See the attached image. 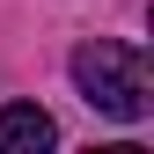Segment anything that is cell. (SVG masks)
I'll list each match as a JSON object with an SVG mask.
<instances>
[{
    "label": "cell",
    "instance_id": "6da1fadb",
    "mask_svg": "<svg viewBox=\"0 0 154 154\" xmlns=\"http://www.w3.org/2000/svg\"><path fill=\"white\" fill-rule=\"evenodd\" d=\"M73 88H81L103 118H118V125H140L147 110H154L147 51L140 44H118V37H95V44L73 51Z\"/></svg>",
    "mask_w": 154,
    "mask_h": 154
},
{
    "label": "cell",
    "instance_id": "7a4b0ae2",
    "mask_svg": "<svg viewBox=\"0 0 154 154\" xmlns=\"http://www.w3.org/2000/svg\"><path fill=\"white\" fill-rule=\"evenodd\" d=\"M44 147H59L51 110H37V103H8L0 110V154H44Z\"/></svg>",
    "mask_w": 154,
    "mask_h": 154
}]
</instances>
